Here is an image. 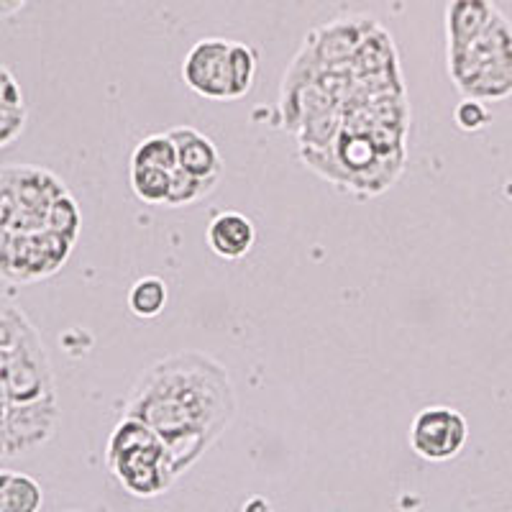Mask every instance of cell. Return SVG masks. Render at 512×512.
<instances>
[{
    "label": "cell",
    "instance_id": "4",
    "mask_svg": "<svg viewBox=\"0 0 512 512\" xmlns=\"http://www.w3.org/2000/svg\"><path fill=\"white\" fill-rule=\"evenodd\" d=\"M469 441V423L456 408L431 405L423 408L410 423V448L423 461H451L464 451Z\"/></svg>",
    "mask_w": 512,
    "mask_h": 512
},
{
    "label": "cell",
    "instance_id": "5",
    "mask_svg": "<svg viewBox=\"0 0 512 512\" xmlns=\"http://www.w3.org/2000/svg\"><path fill=\"white\" fill-rule=\"evenodd\" d=\"M231 41L223 36H210L200 39L195 47L187 52L182 62V80L187 88L200 98L208 100H228L226 98V67Z\"/></svg>",
    "mask_w": 512,
    "mask_h": 512
},
{
    "label": "cell",
    "instance_id": "17",
    "mask_svg": "<svg viewBox=\"0 0 512 512\" xmlns=\"http://www.w3.org/2000/svg\"><path fill=\"white\" fill-rule=\"evenodd\" d=\"M11 469H0V512H8V489H11Z\"/></svg>",
    "mask_w": 512,
    "mask_h": 512
},
{
    "label": "cell",
    "instance_id": "19",
    "mask_svg": "<svg viewBox=\"0 0 512 512\" xmlns=\"http://www.w3.org/2000/svg\"><path fill=\"white\" fill-rule=\"evenodd\" d=\"M29 0H0V18H8L13 13H18L26 6Z\"/></svg>",
    "mask_w": 512,
    "mask_h": 512
},
{
    "label": "cell",
    "instance_id": "8",
    "mask_svg": "<svg viewBox=\"0 0 512 512\" xmlns=\"http://www.w3.org/2000/svg\"><path fill=\"white\" fill-rule=\"evenodd\" d=\"M210 251L226 262H236V259H244L256 244V228L244 213H236V210H223L218 213L213 221H210L208 233Z\"/></svg>",
    "mask_w": 512,
    "mask_h": 512
},
{
    "label": "cell",
    "instance_id": "6",
    "mask_svg": "<svg viewBox=\"0 0 512 512\" xmlns=\"http://www.w3.org/2000/svg\"><path fill=\"white\" fill-rule=\"evenodd\" d=\"M169 136L177 146V167L182 172L192 177H200V180H218L221 182L223 175V159L218 146L208 139L205 134H200L198 128L192 126H175L169 128Z\"/></svg>",
    "mask_w": 512,
    "mask_h": 512
},
{
    "label": "cell",
    "instance_id": "15",
    "mask_svg": "<svg viewBox=\"0 0 512 512\" xmlns=\"http://www.w3.org/2000/svg\"><path fill=\"white\" fill-rule=\"evenodd\" d=\"M47 231L59 233V236L70 241L77 239V233H80V208H77L70 192H64L62 198L54 200L52 208H49Z\"/></svg>",
    "mask_w": 512,
    "mask_h": 512
},
{
    "label": "cell",
    "instance_id": "7",
    "mask_svg": "<svg viewBox=\"0 0 512 512\" xmlns=\"http://www.w3.org/2000/svg\"><path fill=\"white\" fill-rule=\"evenodd\" d=\"M495 0H448L446 6V52H459L472 44L497 16Z\"/></svg>",
    "mask_w": 512,
    "mask_h": 512
},
{
    "label": "cell",
    "instance_id": "9",
    "mask_svg": "<svg viewBox=\"0 0 512 512\" xmlns=\"http://www.w3.org/2000/svg\"><path fill=\"white\" fill-rule=\"evenodd\" d=\"M256 77V52L241 41H231L226 67V98L241 100L254 88Z\"/></svg>",
    "mask_w": 512,
    "mask_h": 512
},
{
    "label": "cell",
    "instance_id": "2",
    "mask_svg": "<svg viewBox=\"0 0 512 512\" xmlns=\"http://www.w3.org/2000/svg\"><path fill=\"white\" fill-rule=\"evenodd\" d=\"M108 472L128 495L152 500L175 484V461L162 438L139 418L123 415L105 446Z\"/></svg>",
    "mask_w": 512,
    "mask_h": 512
},
{
    "label": "cell",
    "instance_id": "16",
    "mask_svg": "<svg viewBox=\"0 0 512 512\" xmlns=\"http://www.w3.org/2000/svg\"><path fill=\"white\" fill-rule=\"evenodd\" d=\"M454 121L461 131L474 134V131H482L484 126H489V123H492V116H489L487 105H484L482 100L464 98L459 105H456Z\"/></svg>",
    "mask_w": 512,
    "mask_h": 512
},
{
    "label": "cell",
    "instance_id": "10",
    "mask_svg": "<svg viewBox=\"0 0 512 512\" xmlns=\"http://www.w3.org/2000/svg\"><path fill=\"white\" fill-rule=\"evenodd\" d=\"M169 290L164 285L162 277L157 274H149V277H141L134 282V287L128 290V310L141 320H152L167 305Z\"/></svg>",
    "mask_w": 512,
    "mask_h": 512
},
{
    "label": "cell",
    "instance_id": "18",
    "mask_svg": "<svg viewBox=\"0 0 512 512\" xmlns=\"http://www.w3.org/2000/svg\"><path fill=\"white\" fill-rule=\"evenodd\" d=\"M241 512H274V507L269 505V500H264V497H249V500L241 505Z\"/></svg>",
    "mask_w": 512,
    "mask_h": 512
},
{
    "label": "cell",
    "instance_id": "14",
    "mask_svg": "<svg viewBox=\"0 0 512 512\" xmlns=\"http://www.w3.org/2000/svg\"><path fill=\"white\" fill-rule=\"evenodd\" d=\"M44 489L34 477L13 472L11 489H8V512H41Z\"/></svg>",
    "mask_w": 512,
    "mask_h": 512
},
{
    "label": "cell",
    "instance_id": "20",
    "mask_svg": "<svg viewBox=\"0 0 512 512\" xmlns=\"http://www.w3.org/2000/svg\"><path fill=\"white\" fill-rule=\"evenodd\" d=\"M70 512H80V510H70Z\"/></svg>",
    "mask_w": 512,
    "mask_h": 512
},
{
    "label": "cell",
    "instance_id": "3",
    "mask_svg": "<svg viewBox=\"0 0 512 512\" xmlns=\"http://www.w3.org/2000/svg\"><path fill=\"white\" fill-rule=\"evenodd\" d=\"M448 54V75L464 98L505 100L512 95V24L497 11L492 24L459 52Z\"/></svg>",
    "mask_w": 512,
    "mask_h": 512
},
{
    "label": "cell",
    "instance_id": "13",
    "mask_svg": "<svg viewBox=\"0 0 512 512\" xmlns=\"http://www.w3.org/2000/svg\"><path fill=\"white\" fill-rule=\"evenodd\" d=\"M218 180H200V177H192L187 172H182L180 167L172 172V187H169V208H182V205L198 203V200L208 198L210 192L216 190Z\"/></svg>",
    "mask_w": 512,
    "mask_h": 512
},
{
    "label": "cell",
    "instance_id": "12",
    "mask_svg": "<svg viewBox=\"0 0 512 512\" xmlns=\"http://www.w3.org/2000/svg\"><path fill=\"white\" fill-rule=\"evenodd\" d=\"M131 164L134 167H159L167 169V172H175L177 169V146L172 141V136L167 134H152L146 136L144 141H139L131 154Z\"/></svg>",
    "mask_w": 512,
    "mask_h": 512
},
{
    "label": "cell",
    "instance_id": "1",
    "mask_svg": "<svg viewBox=\"0 0 512 512\" xmlns=\"http://www.w3.org/2000/svg\"><path fill=\"white\" fill-rule=\"evenodd\" d=\"M123 415L144 420L169 448L177 477L198 464L236 415L231 374L203 351L164 356L136 379Z\"/></svg>",
    "mask_w": 512,
    "mask_h": 512
},
{
    "label": "cell",
    "instance_id": "11",
    "mask_svg": "<svg viewBox=\"0 0 512 512\" xmlns=\"http://www.w3.org/2000/svg\"><path fill=\"white\" fill-rule=\"evenodd\" d=\"M128 182L141 203L167 205L169 187H172V172L159 167H134L128 169Z\"/></svg>",
    "mask_w": 512,
    "mask_h": 512
}]
</instances>
